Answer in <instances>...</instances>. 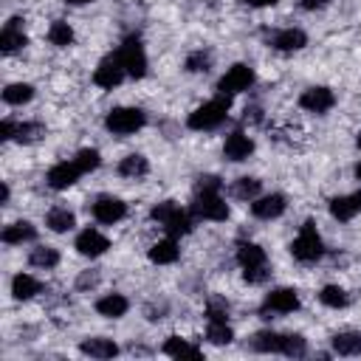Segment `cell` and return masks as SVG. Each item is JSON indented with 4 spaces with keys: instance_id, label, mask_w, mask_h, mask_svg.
<instances>
[{
    "instance_id": "1",
    "label": "cell",
    "mask_w": 361,
    "mask_h": 361,
    "mask_svg": "<svg viewBox=\"0 0 361 361\" xmlns=\"http://www.w3.org/2000/svg\"><path fill=\"white\" fill-rule=\"evenodd\" d=\"M192 214L203 220H226L228 217V203L220 197V178L214 175H200L195 183V197H192Z\"/></svg>"
},
{
    "instance_id": "2",
    "label": "cell",
    "mask_w": 361,
    "mask_h": 361,
    "mask_svg": "<svg viewBox=\"0 0 361 361\" xmlns=\"http://www.w3.org/2000/svg\"><path fill=\"white\" fill-rule=\"evenodd\" d=\"M149 217L169 234V237H180V234H189L192 231V214L186 209H180L175 200H164L158 206H152Z\"/></svg>"
},
{
    "instance_id": "3",
    "label": "cell",
    "mask_w": 361,
    "mask_h": 361,
    "mask_svg": "<svg viewBox=\"0 0 361 361\" xmlns=\"http://www.w3.org/2000/svg\"><path fill=\"white\" fill-rule=\"evenodd\" d=\"M228 107H231V96H217L212 102H203L200 107H195L186 118V124L192 130H214L226 121L228 116Z\"/></svg>"
},
{
    "instance_id": "4",
    "label": "cell",
    "mask_w": 361,
    "mask_h": 361,
    "mask_svg": "<svg viewBox=\"0 0 361 361\" xmlns=\"http://www.w3.org/2000/svg\"><path fill=\"white\" fill-rule=\"evenodd\" d=\"M290 254L299 262H316L324 254V243H322V234L316 231V223L313 220H305L302 223L299 234L290 243Z\"/></svg>"
},
{
    "instance_id": "5",
    "label": "cell",
    "mask_w": 361,
    "mask_h": 361,
    "mask_svg": "<svg viewBox=\"0 0 361 361\" xmlns=\"http://www.w3.org/2000/svg\"><path fill=\"white\" fill-rule=\"evenodd\" d=\"M147 124V113L141 107H113L104 116V127L116 135H133Z\"/></svg>"
},
{
    "instance_id": "6",
    "label": "cell",
    "mask_w": 361,
    "mask_h": 361,
    "mask_svg": "<svg viewBox=\"0 0 361 361\" xmlns=\"http://www.w3.org/2000/svg\"><path fill=\"white\" fill-rule=\"evenodd\" d=\"M116 56L121 59V65H124L127 76H133V79L147 76V54H144V45H141V39H138L135 34L124 37V42L118 45Z\"/></svg>"
},
{
    "instance_id": "7",
    "label": "cell",
    "mask_w": 361,
    "mask_h": 361,
    "mask_svg": "<svg viewBox=\"0 0 361 361\" xmlns=\"http://www.w3.org/2000/svg\"><path fill=\"white\" fill-rule=\"evenodd\" d=\"M251 85H254V68L245 65V62H237V65H231V68L220 76L217 90H220V96H237V93L248 90Z\"/></svg>"
},
{
    "instance_id": "8",
    "label": "cell",
    "mask_w": 361,
    "mask_h": 361,
    "mask_svg": "<svg viewBox=\"0 0 361 361\" xmlns=\"http://www.w3.org/2000/svg\"><path fill=\"white\" fill-rule=\"evenodd\" d=\"M299 310V293L293 288H274L262 299V316L268 319L271 313H293Z\"/></svg>"
},
{
    "instance_id": "9",
    "label": "cell",
    "mask_w": 361,
    "mask_h": 361,
    "mask_svg": "<svg viewBox=\"0 0 361 361\" xmlns=\"http://www.w3.org/2000/svg\"><path fill=\"white\" fill-rule=\"evenodd\" d=\"M124 76H127V71H124V65H121V59H118L116 54L104 56V59L96 65V71H93V82H96L99 87H104V90H113L116 85H121Z\"/></svg>"
},
{
    "instance_id": "10",
    "label": "cell",
    "mask_w": 361,
    "mask_h": 361,
    "mask_svg": "<svg viewBox=\"0 0 361 361\" xmlns=\"http://www.w3.org/2000/svg\"><path fill=\"white\" fill-rule=\"evenodd\" d=\"M124 214H127V203H124L121 197L102 195V197H96V200H93V217H96L99 223H104V226L118 223Z\"/></svg>"
},
{
    "instance_id": "11",
    "label": "cell",
    "mask_w": 361,
    "mask_h": 361,
    "mask_svg": "<svg viewBox=\"0 0 361 361\" xmlns=\"http://www.w3.org/2000/svg\"><path fill=\"white\" fill-rule=\"evenodd\" d=\"M79 175H82V169H79V166H76V161L71 158V161H59V164H54V166L48 169L45 180H48V186H51V189L62 192V189L73 186V183L79 180Z\"/></svg>"
},
{
    "instance_id": "12",
    "label": "cell",
    "mask_w": 361,
    "mask_h": 361,
    "mask_svg": "<svg viewBox=\"0 0 361 361\" xmlns=\"http://www.w3.org/2000/svg\"><path fill=\"white\" fill-rule=\"evenodd\" d=\"M299 104L305 110H310V113H327L336 104V93L330 87H324V85H313L299 96Z\"/></svg>"
},
{
    "instance_id": "13",
    "label": "cell",
    "mask_w": 361,
    "mask_h": 361,
    "mask_svg": "<svg viewBox=\"0 0 361 361\" xmlns=\"http://www.w3.org/2000/svg\"><path fill=\"white\" fill-rule=\"evenodd\" d=\"M73 248H76L82 257H102V254L110 248V240H107L99 228H85V231H79Z\"/></svg>"
},
{
    "instance_id": "14",
    "label": "cell",
    "mask_w": 361,
    "mask_h": 361,
    "mask_svg": "<svg viewBox=\"0 0 361 361\" xmlns=\"http://www.w3.org/2000/svg\"><path fill=\"white\" fill-rule=\"evenodd\" d=\"M285 197L282 195H262V197H254L251 200V212H254V217H259V220H274V217H279L282 212H285Z\"/></svg>"
},
{
    "instance_id": "15",
    "label": "cell",
    "mask_w": 361,
    "mask_h": 361,
    "mask_svg": "<svg viewBox=\"0 0 361 361\" xmlns=\"http://www.w3.org/2000/svg\"><path fill=\"white\" fill-rule=\"evenodd\" d=\"M20 23H23L20 17H11L3 25V31H0V51L3 54H14V51H20L25 45V34H23V25Z\"/></svg>"
},
{
    "instance_id": "16",
    "label": "cell",
    "mask_w": 361,
    "mask_h": 361,
    "mask_svg": "<svg viewBox=\"0 0 361 361\" xmlns=\"http://www.w3.org/2000/svg\"><path fill=\"white\" fill-rule=\"evenodd\" d=\"M254 152V141H251V135H245V133H231L228 138H226V144H223V155L228 158V161H245L248 155Z\"/></svg>"
},
{
    "instance_id": "17",
    "label": "cell",
    "mask_w": 361,
    "mask_h": 361,
    "mask_svg": "<svg viewBox=\"0 0 361 361\" xmlns=\"http://www.w3.org/2000/svg\"><path fill=\"white\" fill-rule=\"evenodd\" d=\"M358 212H361V192H355V195H338V197L330 200V214L336 220H341V223L353 220Z\"/></svg>"
},
{
    "instance_id": "18",
    "label": "cell",
    "mask_w": 361,
    "mask_h": 361,
    "mask_svg": "<svg viewBox=\"0 0 361 361\" xmlns=\"http://www.w3.org/2000/svg\"><path fill=\"white\" fill-rule=\"evenodd\" d=\"M271 45L276 51H299V48L307 45V34L302 28H282L271 37Z\"/></svg>"
},
{
    "instance_id": "19",
    "label": "cell",
    "mask_w": 361,
    "mask_h": 361,
    "mask_svg": "<svg viewBox=\"0 0 361 361\" xmlns=\"http://www.w3.org/2000/svg\"><path fill=\"white\" fill-rule=\"evenodd\" d=\"M0 237L6 245H23V243H31L37 237V228L28 220H17V223H8Z\"/></svg>"
},
{
    "instance_id": "20",
    "label": "cell",
    "mask_w": 361,
    "mask_h": 361,
    "mask_svg": "<svg viewBox=\"0 0 361 361\" xmlns=\"http://www.w3.org/2000/svg\"><path fill=\"white\" fill-rule=\"evenodd\" d=\"M237 262L243 271L248 268H265V248H259L257 243H240L237 245Z\"/></svg>"
},
{
    "instance_id": "21",
    "label": "cell",
    "mask_w": 361,
    "mask_h": 361,
    "mask_svg": "<svg viewBox=\"0 0 361 361\" xmlns=\"http://www.w3.org/2000/svg\"><path fill=\"white\" fill-rule=\"evenodd\" d=\"M178 254H180V248H178V243H175V237H164V240H158L152 248H149V259L155 262V265H169V262H175L178 259Z\"/></svg>"
},
{
    "instance_id": "22",
    "label": "cell",
    "mask_w": 361,
    "mask_h": 361,
    "mask_svg": "<svg viewBox=\"0 0 361 361\" xmlns=\"http://www.w3.org/2000/svg\"><path fill=\"white\" fill-rule=\"evenodd\" d=\"M45 226H48L51 231H56V234H65V231H71V228L76 226V217H73L71 209H65V206H54V209L45 214Z\"/></svg>"
},
{
    "instance_id": "23",
    "label": "cell",
    "mask_w": 361,
    "mask_h": 361,
    "mask_svg": "<svg viewBox=\"0 0 361 361\" xmlns=\"http://www.w3.org/2000/svg\"><path fill=\"white\" fill-rule=\"evenodd\" d=\"M127 307H130V302H127L121 293H107V296H102V299L96 302V310H99L102 316H107V319H121V316L127 313Z\"/></svg>"
},
{
    "instance_id": "24",
    "label": "cell",
    "mask_w": 361,
    "mask_h": 361,
    "mask_svg": "<svg viewBox=\"0 0 361 361\" xmlns=\"http://www.w3.org/2000/svg\"><path fill=\"white\" fill-rule=\"evenodd\" d=\"M79 350L85 355H90V358H113L118 353V347H116L113 338H85L79 344Z\"/></svg>"
},
{
    "instance_id": "25",
    "label": "cell",
    "mask_w": 361,
    "mask_h": 361,
    "mask_svg": "<svg viewBox=\"0 0 361 361\" xmlns=\"http://www.w3.org/2000/svg\"><path fill=\"white\" fill-rule=\"evenodd\" d=\"M333 350L338 355H361V333L355 330H344L333 336Z\"/></svg>"
},
{
    "instance_id": "26",
    "label": "cell",
    "mask_w": 361,
    "mask_h": 361,
    "mask_svg": "<svg viewBox=\"0 0 361 361\" xmlns=\"http://www.w3.org/2000/svg\"><path fill=\"white\" fill-rule=\"evenodd\" d=\"M118 172H121L124 178H133V180H138V178H144V175L149 172V164H147V158H144V155L133 152V155H124V158H121V164H118Z\"/></svg>"
},
{
    "instance_id": "27",
    "label": "cell",
    "mask_w": 361,
    "mask_h": 361,
    "mask_svg": "<svg viewBox=\"0 0 361 361\" xmlns=\"http://www.w3.org/2000/svg\"><path fill=\"white\" fill-rule=\"evenodd\" d=\"M39 279H34L31 274H17L14 279H11V296L14 299H31V296H37L39 293Z\"/></svg>"
},
{
    "instance_id": "28",
    "label": "cell",
    "mask_w": 361,
    "mask_h": 361,
    "mask_svg": "<svg viewBox=\"0 0 361 361\" xmlns=\"http://www.w3.org/2000/svg\"><path fill=\"white\" fill-rule=\"evenodd\" d=\"M31 99H34V85H28V82H14V85H8L3 90V102L6 104H14V107L28 104Z\"/></svg>"
},
{
    "instance_id": "29",
    "label": "cell",
    "mask_w": 361,
    "mask_h": 361,
    "mask_svg": "<svg viewBox=\"0 0 361 361\" xmlns=\"http://www.w3.org/2000/svg\"><path fill=\"white\" fill-rule=\"evenodd\" d=\"M164 353H166V355H172V358H200V350H197L195 344H189V341L178 338V336H169V338H166Z\"/></svg>"
},
{
    "instance_id": "30",
    "label": "cell",
    "mask_w": 361,
    "mask_h": 361,
    "mask_svg": "<svg viewBox=\"0 0 361 361\" xmlns=\"http://www.w3.org/2000/svg\"><path fill=\"white\" fill-rule=\"evenodd\" d=\"M251 347L257 353H282V336L274 330H262L251 338Z\"/></svg>"
},
{
    "instance_id": "31",
    "label": "cell",
    "mask_w": 361,
    "mask_h": 361,
    "mask_svg": "<svg viewBox=\"0 0 361 361\" xmlns=\"http://www.w3.org/2000/svg\"><path fill=\"white\" fill-rule=\"evenodd\" d=\"M48 42L56 45V48H68V45L73 42V28H71L65 20L51 23V28H48Z\"/></svg>"
},
{
    "instance_id": "32",
    "label": "cell",
    "mask_w": 361,
    "mask_h": 361,
    "mask_svg": "<svg viewBox=\"0 0 361 361\" xmlns=\"http://www.w3.org/2000/svg\"><path fill=\"white\" fill-rule=\"evenodd\" d=\"M28 262L34 265V268H54L56 262H59V251L56 248H51V245H39V248H34L31 254H28Z\"/></svg>"
},
{
    "instance_id": "33",
    "label": "cell",
    "mask_w": 361,
    "mask_h": 361,
    "mask_svg": "<svg viewBox=\"0 0 361 361\" xmlns=\"http://www.w3.org/2000/svg\"><path fill=\"white\" fill-rule=\"evenodd\" d=\"M319 299H322V305H327V307H333V310L347 307V302H350V296H347V290H344L341 285H324L322 293H319Z\"/></svg>"
},
{
    "instance_id": "34",
    "label": "cell",
    "mask_w": 361,
    "mask_h": 361,
    "mask_svg": "<svg viewBox=\"0 0 361 361\" xmlns=\"http://www.w3.org/2000/svg\"><path fill=\"white\" fill-rule=\"evenodd\" d=\"M206 338L212 344H228L234 338L231 327L226 324V319H209V327H206Z\"/></svg>"
},
{
    "instance_id": "35",
    "label": "cell",
    "mask_w": 361,
    "mask_h": 361,
    "mask_svg": "<svg viewBox=\"0 0 361 361\" xmlns=\"http://www.w3.org/2000/svg\"><path fill=\"white\" fill-rule=\"evenodd\" d=\"M231 192H234V197H240V200H254V197L259 195V180H257V178H248V175H245V178H237Z\"/></svg>"
},
{
    "instance_id": "36",
    "label": "cell",
    "mask_w": 361,
    "mask_h": 361,
    "mask_svg": "<svg viewBox=\"0 0 361 361\" xmlns=\"http://www.w3.org/2000/svg\"><path fill=\"white\" fill-rule=\"evenodd\" d=\"M76 166L82 169V175L85 172H93V169H99V164H102V155H99V149H93V147H85V149H79L76 152Z\"/></svg>"
},
{
    "instance_id": "37",
    "label": "cell",
    "mask_w": 361,
    "mask_h": 361,
    "mask_svg": "<svg viewBox=\"0 0 361 361\" xmlns=\"http://www.w3.org/2000/svg\"><path fill=\"white\" fill-rule=\"evenodd\" d=\"M307 353V341L296 333H288L282 336V355H290V358H302Z\"/></svg>"
},
{
    "instance_id": "38",
    "label": "cell",
    "mask_w": 361,
    "mask_h": 361,
    "mask_svg": "<svg viewBox=\"0 0 361 361\" xmlns=\"http://www.w3.org/2000/svg\"><path fill=\"white\" fill-rule=\"evenodd\" d=\"M212 68V54L209 51H192L186 56V71L189 73H206Z\"/></svg>"
},
{
    "instance_id": "39",
    "label": "cell",
    "mask_w": 361,
    "mask_h": 361,
    "mask_svg": "<svg viewBox=\"0 0 361 361\" xmlns=\"http://www.w3.org/2000/svg\"><path fill=\"white\" fill-rule=\"evenodd\" d=\"M42 133H45L42 124H37V121H23V124H17L14 138H17L20 144H31V141H37Z\"/></svg>"
},
{
    "instance_id": "40",
    "label": "cell",
    "mask_w": 361,
    "mask_h": 361,
    "mask_svg": "<svg viewBox=\"0 0 361 361\" xmlns=\"http://www.w3.org/2000/svg\"><path fill=\"white\" fill-rule=\"evenodd\" d=\"M243 276H245V282L259 285V282L268 279V265H265V268H248V271H243Z\"/></svg>"
},
{
    "instance_id": "41",
    "label": "cell",
    "mask_w": 361,
    "mask_h": 361,
    "mask_svg": "<svg viewBox=\"0 0 361 361\" xmlns=\"http://www.w3.org/2000/svg\"><path fill=\"white\" fill-rule=\"evenodd\" d=\"M327 3H330V0H302L299 6H302L305 11H316V8H324Z\"/></svg>"
},
{
    "instance_id": "42",
    "label": "cell",
    "mask_w": 361,
    "mask_h": 361,
    "mask_svg": "<svg viewBox=\"0 0 361 361\" xmlns=\"http://www.w3.org/2000/svg\"><path fill=\"white\" fill-rule=\"evenodd\" d=\"M243 3H248V6H254V8H265V6H276L279 0H243Z\"/></svg>"
},
{
    "instance_id": "43",
    "label": "cell",
    "mask_w": 361,
    "mask_h": 361,
    "mask_svg": "<svg viewBox=\"0 0 361 361\" xmlns=\"http://www.w3.org/2000/svg\"><path fill=\"white\" fill-rule=\"evenodd\" d=\"M96 279H99L96 274H85V276L79 279V285H96Z\"/></svg>"
},
{
    "instance_id": "44",
    "label": "cell",
    "mask_w": 361,
    "mask_h": 361,
    "mask_svg": "<svg viewBox=\"0 0 361 361\" xmlns=\"http://www.w3.org/2000/svg\"><path fill=\"white\" fill-rule=\"evenodd\" d=\"M0 203H8V186L3 183V189H0Z\"/></svg>"
},
{
    "instance_id": "45",
    "label": "cell",
    "mask_w": 361,
    "mask_h": 361,
    "mask_svg": "<svg viewBox=\"0 0 361 361\" xmlns=\"http://www.w3.org/2000/svg\"><path fill=\"white\" fill-rule=\"evenodd\" d=\"M68 6H85V3H93V0H65Z\"/></svg>"
},
{
    "instance_id": "46",
    "label": "cell",
    "mask_w": 361,
    "mask_h": 361,
    "mask_svg": "<svg viewBox=\"0 0 361 361\" xmlns=\"http://www.w3.org/2000/svg\"><path fill=\"white\" fill-rule=\"evenodd\" d=\"M355 178H358V180H361V161H358V164H355Z\"/></svg>"
},
{
    "instance_id": "47",
    "label": "cell",
    "mask_w": 361,
    "mask_h": 361,
    "mask_svg": "<svg viewBox=\"0 0 361 361\" xmlns=\"http://www.w3.org/2000/svg\"><path fill=\"white\" fill-rule=\"evenodd\" d=\"M355 144H358V149H361V133H358V138H355Z\"/></svg>"
}]
</instances>
